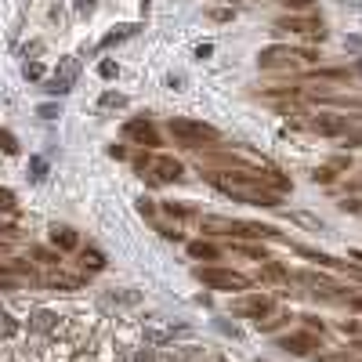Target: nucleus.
I'll use <instances>...</instances> for the list:
<instances>
[{
	"label": "nucleus",
	"mask_w": 362,
	"mask_h": 362,
	"mask_svg": "<svg viewBox=\"0 0 362 362\" xmlns=\"http://www.w3.org/2000/svg\"><path fill=\"white\" fill-rule=\"evenodd\" d=\"M206 232H218V235H239V239H261L272 235L268 225H250V221H228V218H203Z\"/></svg>",
	"instance_id": "nucleus-3"
},
{
	"label": "nucleus",
	"mask_w": 362,
	"mask_h": 362,
	"mask_svg": "<svg viewBox=\"0 0 362 362\" xmlns=\"http://www.w3.org/2000/svg\"><path fill=\"white\" fill-rule=\"evenodd\" d=\"M189 254L192 257H218V247H210V243H189Z\"/></svg>",
	"instance_id": "nucleus-13"
},
{
	"label": "nucleus",
	"mask_w": 362,
	"mask_h": 362,
	"mask_svg": "<svg viewBox=\"0 0 362 362\" xmlns=\"http://www.w3.org/2000/svg\"><path fill=\"white\" fill-rule=\"evenodd\" d=\"M119 105H127V98H124V95H116V90L102 95V109H119Z\"/></svg>",
	"instance_id": "nucleus-14"
},
{
	"label": "nucleus",
	"mask_w": 362,
	"mask_h": 362,
	"mask_svg": "<svg viewBox=\"0 0 362 362\" xmlns=\"http://www.w3.org/2000/svg\"><path fill=\"white\" fill-rule=\"evenodd\" d=\"M18 334V319H11V312L0 308V341H11Z\"/></svg>",
	"instance_id": "nucleus-10"
},
{
	"label": "nucleus",
	"mask_w": 362,
	"mask_h": 362,
	"mask_svg": "<svg viewBox=\"0 0 362 362\" xmlns=\"http://www.w3.org/2000/svg\"><path fill=\"white\" fill-rule=\"evenodd\" d=\"M196 276L210 286V290H247L250 279L239 276V272H228V268H199Z\"/></svg>",
	"instance_id": "nucleus-4"
},
{
	"label": "nucleus",
	"mask_w": 362,
	"mask_h": 362,
	"mask_svg": "<svg viewBox=\"0 0 362 362\" xmlns=\"http://www.w3.org/2000/svg\"><path fill=\"white\" fill-rule=\"evenodd\" d=\"M76 76H80V62L76 58H62L58 62V69H54V76H51V95H66V90L76 83Z\"/></svg>",
	"instance_id": "nucleus-5"
},
{
	"label": "nucleus",
	"mask_w": 362,
	"mask_h": 362,
	"mask_svg": "<svg viewBox=\"0 0 362 362\" xmlns=\"http://www.w3.org/2000/svg\"><path fill=\"white\" fill-rule=\"evenodd\" d=\"M83 264H90V268H102L105 261H102V254H98V250H87V254H83Z\"/></svg>",
	"instance_id": "nucleus-15"
},
{
	"label": "nucleus",
	"mask_w": 362,
	"mask_h": 362,
	"mask_svg": "<svg viewBox=\"0 0 362 362\" xmlns=\"http://www.w3.org/2000/svg\"><path fill=\"white\" fill-rule=\"evenodd\" d=\"M312 0H286V8H308Z\"/></svg>",
	"instance_id": "nucleus-19"
},
{
	"label": "nucleus",
	"mask_w": 362,
	"mask_h": 362,
	"mask_svg": "<svg viewBox=\"0 0 362 362\" xmlns=\"http://www.w3.org/2000/svg\"><path fill=\"white\" fill-rule=\"evenodd\" d=\"M239 312H243V315H268L272 312V297H247L243 300V305H239Z\"/></svg>",
	"instance_id": "nucleus-7"
},
{
	"label": "nucleus",
	"mask_w": 362,
	"mask_h": 362,
	"mask_svg": "<svg viewBox=\"0 0 362 362\" xmlns=\"http://www.w3.org/2000/svg\"><path fill=\"white\" fill-rule=\"evenodd\" d=\"M283 348H286V351H293V355H305V351H312V337H308V334L286 337V341H283Z\"/></svg>",
	"instance_id": "nucleus-9"
},
{
	"label": "nucleus",
	"mask_w": 362,
	"mask_h": 362,
	"mask_svg": "<svg viewBox=\"0 0 362 362\" xmlns=\"http://www.w3.org/2000/svg\"><path fill=\"white\" fill-rule=\"evenodd\" d=\"M124 134L138 145H160V134L153 131V124H145V119H131V124L124 127Z\"/></svg>",
	"instance_id": "nucleus-6"
},
{
	"label": "nucleus",
	"mask_w": 362,
	"mask_h": 362,
	"mask_svg": "<svg viewBox=\"0 0 362 362\" xmlns=\"http://www.w3.org/2000/svg\"><path fill=\"white\" fill-rule=\"evenodd\" d=\"M348 124H344V119H315V131L319 134H341Z\"/></svg>",
	"instance_id": "nucleus-12"
},
{
	"label": "nucleus",
	"mask_w": 362,
	"mask_h": 362,
	"mask_svg": "<svg viewBox=\"0 0 362 362\" xmlns=\"http://www.w3.org/2000/svg\"><path fill=\"white\" fill-rule=\"evenodd\" d=\"M153 170H156L160 181H177V177H181V163H174V160H167V156H160V160L153 163Z\"/></svg>",
	"instance_id": "nucleus-8"
},
{
	"label": "nucleus",
	"mask_w": 362,
	"mask_h": 362,
	"mask_svg": "<svg viewBox=\"0 0 362 362\" xmlns=\"http://www.w3.org/2000/svg\"><path fill=\"white\" fill-rule=\"evenodd\" d=\"M0 141H4V153H15V138L11 134H0Z\"/></svg>",
	"instance_id": "nucleus-18"
},
{
	"label": "nucleus",
	"mask_w": 362,
	"mask_h": 362,
	"mask_svg": "<svg viewBox=\"0 0 362 362\" xmlns=\"http://www.w3.org/2000/svg\"><path fill=\"white\" fill-rule=\"evenodd\" d=\"M214 185L228 196H239V199H250L257 206H279V196L261 189V174H247V177H214Z\"/></svg>",
	"instance_id": "nucleus-1"
},
{
	"label": "nucleus",
	"mask_w": 362,
	"mask_h": 362,
	"mask_svg": "<svg viewBox=\"0 0 362 362\" xmlns=\"http://www.w3.org/2000/svg\"><path fill=\"white\" fill-rule=\"evenodd\" d=\"M355 141H358V145H362V134H355Z\"/></svg>",
	"instance_id": "nucleus-20"
},
{
	"label": "nucleus",
	"mask_w": 362,
	"mask_h": 362,
	"mask_svg": "<svg viewBox=\"0 0 362 362\" xmlns=\"http://www.w3.org/2000/svg\"><path fill=\"white\" fill-rule=\"evenodd\" d=\"M98 73H102L105 80H112V76H116V66H112V62H102V69H98Z\"/></svg>",
	"instance_id": "nucleus-17"
},
{
	"label": "nucleus",
	"mask_w": 362,
	"mask_h": 362,
	"mask_svg": "<svg viewBox=\"0 0 362 362\" xmlns=\"http://www.w3.org/2000/svg\"><path fill=\"white\" fill-rule=\"evenodd\" d=\"M170 134H174L177 145H185V148H196V145H203V141H214V138H218L214 127L199 124V119H185V116L170 119Z\"/></svg>",
	"instance_id": "nucleus-2"
},
{
	"label": "nucleus",
	"mask_w": 362,
	"mask_h": 362,
	"mask_svg": "<svg viewBox=\"0 0 362 362\" xmlns=\"http://www.w3.org/2000/svg\"><path fill=\"white\" fill-rule=\"evenodd\" d=\"M51 239H54V247H62V250H73L76 247V232L73 228H54Z\"/></svg>",
	"instance_id": "nucleus-11"
},
{
	"label": "nucleus",
	"mask_w": 362,
	"mask_h": 362,
	"mask_svg": "<svg viewBox=\"0 0 362 362\" xmlns=\"http://www.w3.org/2000/svg\"><path fill=\"white\" fill-rule=\"evenodd\" d=\"M25 76H29V80H40V76H44V66H37V62H29V66H25Z\"/></svg>",
	"instance_id": "nucleus-16"
}]
</instances>
